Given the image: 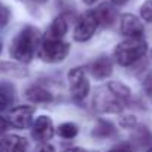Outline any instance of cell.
<instances>
[{
    "label": "cell",
    "instance_id": "6da1fadb",
    "mask_svg": "<svg viewBox=\"0 0 152 152\" xmlns=\"http://www.w3.org/2000/svg\"><path fill=\"white\" fill-rule=\"evenodd\" d=\"M130 99V88L121 82H109L100 87L94 96V107L99 112H121Z\"/></svg>",
    "mask_w": 152,
    "mask_h": 152
},
{
    "label": "cell",
    "instance_id": "7a4b0ae2",
    "mask_svg": "<svg viewBox=\"0 0 152 152\" xmlns=\"http://www.w3.org/2000/svg\"><path fill=\"white\" fill-rule=\"evenodd\" d=\"M37 43H39V31L33 27H26L14 39L11 45V55L21 63H28L34 57Z\"/></svg>",
    "mask_w": 152,
    "mask_h": 152
},
{
    "label": "cell",
    "instance_id": "3957f363",
    "mask_svg": "<svg viewBox=\"0 0 152 152\" xmlns=\"http://www.w3.org/2000/svg\"><path fill=\"white\" fill-rule=\"evenodd\" d=\"M148 51V45L142 37H128L115 48V58L121 66H130L140 60Z\"/></svg>",
    "mask_w": 152,
    "mask_h": 152
},
{
    "label": "cell",
    "instance_id": "277c9868",
    "mask_svg": "<svg viewBox=\"0 0 152 152\" xmlns=\"http://www.w3.org/2000/svg\"><path fill=\"white\" fill-rule=\"evenodd\" d=\"M67 54H69V45L63 40H52V39H45L39 51L40 58L48 63H58L64 60Z\"/></svg>",
    "mask_w": 152,
    "mask_h": 152
},
{
    "label": "cell",
    "instance_id": "5b68a950",
    "mask_svg": "<svg viewBox=\"0 0 152 152\" xmlns=\"http://www.w3.org/2000/svg\"><path fill=\"white\" fill-rule=\"evenodd\" d=\"M69 85H70V94L76 102L84 100L90 91V82L81 67L72 69L69 72Z\"/></svg>",
    "mask_w": 152,
    "mask_h": 152
},
{
    "label": "cell",
    "instance_id": "8992f818",
    "mask_svg": "<svg viewBox=\"0 0 152 152\" xmlns=\"http://www.w3.org/2000/svg\"><path fill=\"white\" fill-rule=\"evenodd\" d=\"M99 24H100V23H99V18H97L96 12H94V11L87 12V14L78 21V24H76V27H75V33H73L75 40H78V42H85V40H88V39L96 33Z\"/></svg>",
    "mask_w": 152,
    "mask_h": 152
},
{
    "label": "cell",
    "instance_id": "52a82bcc",
    "mask_svg": "<svg viewBox=\"0 0 152 152\" xmlns=\"http://www.w3.org/2000/svg\"><path fill=\"white\" fill-rule=\"evenodd\" d=\"M31 136L37 142H48L54 136V124L52 119L46 115H40L31 124Z\"/></svg>",
    "mask_w": 152,
    "mask_h": 152
},
{
    "label": "cell",
    "instance_id": "ba28073f",
    "mask_svg": "<svg viewBox=\"0 0 152 152\" xmlns=\"http://www.w3.org/2000/svg\"><path fill=\"white\" fill-rule=\"evenodd\" d=\"M33 113L34 109L30 106L15 107L9 115V122L17 128H28L33 124Z\"/></svg>",
    "mask_w": 152,
    "mask_h": 152
},
{
    "label": "cell",
    "instance_id": "9c48e42d",
    "mask_svg": "<svg viewBox=\"0 0 152 152\" xmlns=\"http://www.w3.org/2000/svg\"><path fill=\"white\" fill-rule=\"evenodd\" d=\"M143 24L140 20L131 14H125L121 18V33L127 37H142L143 36Z\"/></svg>",
    "mask_w": 152,
    "mask_h": 152
},
{
    "label": "cell",
    "instance_id": "30bf717a",
    "mask_svg": "<svg viewBox=\"0 0 152 152\" xmlns=\"http://www.w3.org/2000/svg\"><path fill=\"white\" fill-rule=\"evenodd\" d=\"M27 140L21 136L9 134L0 139V152H26Z\"/></svg>",
    "mask_w": 152,
    "mask_h": 152
},
{
    "label": "cell",
    "instance_id": "8fae6325",
    "mask_svg": "<svg viewBox=\"0 0 152 152\" xmlns=\"http://www.w3.org/2000/svg\"><path fill=\"white\" fill-rule=\"evenodd\" d=\"M66 31H67V21L64 20V17H57V18L52 21V24L49 26L45 39L61 40V39L64 37Z\"/></svg>",
    "mask_w": 152,
    "mask_h": 152
},
{
    "label": "cell",
    "instance_id": "7c38bea8",
    "mask_svg": "<svg viewBox=\"0 0 152 152\" xmlns=\"http://www.w3.org/2000/svg\"><path fill=\"white\" fill-rule=\"evenodd\" d=\"M91 72L97 79H106L112 73V61L107 57H102L93 63Z\"/></svg>",
    "mask_w": 152,
    "mask_h": 152
},
{
    "label": "cell",
    "instance_id": "4fadbf2b",
    "mask_svg": "<svg viewBox=\"0 0 152 152\" xmlns=\"http://www.w3.org/2000/svg\"><path fill=\"white\" fill-rule=\"evenodd\" d=\"M96 15L99 18V23L103 26H110L113 24V21L116 20V11L113 9V6H110L109 3H103L100 5L96 11Z\"/></svg>",
    "mask_w": 152,
    "mask_h": 152
},
{
    "label": "cell",
    "instance_id": "5bb4252c",
    "mask_svg": "<svg viewBox=\"0 0 152 152\" xmlns=\"http://www.w3.org/2000/svg\"><path fill=\"white\" fill-rule=\"evenodd\" d=\"M26 97L28 102L31 103H48L52 100V96L42 87H37V85H33L30 87L27 91H26Z\"/></svg>",
    "mask_w": 152,
    "mask_h": 152
},
{
    "label": "cell",
    "instance_id": "9a60e30c",
    "mask_svg": "<svg viewBox=\"0 0 152 152\" xmlns=\"http://www.w3.org/2000/svg\"><path fill=\"white\" fill-rule=\"evenodd\" d=\"M113 134H115V127L104 119H100L93 130V136L99 137V139H106V137H110Z\"/></svg>",
    "mask_w": 152,
    "mask_h": 152
},
{
    "label": "cell",
    "instance_id": "2e32d148",
    "mask_svg": "<svg viewBox=\"0 0 152 152\" xmlns=\"http://www.w3.org/2000/svg\"><path fill=\"white\" fill-rule=\"evenodd\" d=\"M58 136H61L63 139H73L76 134H78V127L72 122H64L57 128Z\"/></svg>",
    "mask_w": 152,
    "mask_h": 152
},
{
    "label": "cell",
    "instance_id": "e0dca14e",
    "mask_svg": "<svg viewBox=\"0 0 152 152\" xmlns=\"http://www.w3.org/2000/svg\"><path fill=\"white\" fill-rule=\"evenodd\" d=\"M136 139H137L136 142H139V145H142V146H149V145H152V134H151L145 127L137 131Z\"/></svg>",
    "mask_w": 152,
    "mask_h": 152
},
{
    "label": "cell",
    "instance_id": "ac0fdd59",
    "mask_svg": "<svg viewBox=\"0 0 152 152\" xmlns=\"http://www.w3.org/2000/svg\"><path fill=\"white\" fill-rule=\"evenodd\" d=\"M140 15L145 21L152 23V0H146L140 6Z\"/></svg>",
    "mask_w": 152,
    "mask_h": 152
},
{
    "label": "cell",
    "instance_id": "d6986e66",
    "mask_svg": "<svg viewBox=\"0 0 152 152\" xmlns=\"http://www.w3.org/2000/svg\"><path fill=\"white\" fill-rule=\"evenodd\" d=\"M9 21V11L3 5H0V26H5Z\"/></svg>",
    "mask_w": 152,
    "mask_h": 152
},
{
    "label": "cell",
    "instance_id": "ffe728a7",
    "mask_svg": "<svg viewBox=\"0 0 152 152\" xmlns=\"http://www.w3.org/2000/svg\"><path fill=\"white\" fill-rule=\"evenodd\" d=\"M8 127H9V122H8L3 116H0V133L6 131V130H8Z\"/></svg>",
    "mask_w": 152,
    "mask_h": 152
},
{
    "label": "cell",
    "instance_id": "44dd1931",
    "mask_svg": "<svg viewBox=\"0 0 152 152\" xmlns=\"http://www.w3.org/2000/svg\"><path fill=\"white\" fill-rule=\"evenodd\" d=\"M36 152H54V148L51 145H48V143H43Z\"/></svg>",
    "mask_w": 152,
    "mask_h": 152
},
{
    "label": "cell",
    "instance_id": "7402d4cb",
    "mask_svg": "<svg viewBox=\"0 0 152 152\" xmlns=\"http://www.w3.org/2000/svg\"><path fill=\"white\" fill-rule=\"evenodd\" d=\"M145 88H146V91H148V94H151L152 96V75L149 76V78L146 79V84H145Z\"/></svg>",
    "mask_w": 152,
    "mask_h": 152
},
{
    "label": "cell",
    "instance_id": "603a6c76",
    "mask_svg": "<svg viewBox=\"0 0 152 152\" xmlns=\"http://www.w3.org/2000/svg\"><path fill=\"white\" fill-rule=\"evenodd\" d=\"M6 104H8V99H6L2 93H0V112L6 107Z\"/></svg>",
    "mask_w": 152,
    "mask_h": 152
},
{
    "label": "cell",
    "instance_id": "cb8c5ba5",
    "mask_svg": "<svg viewBox=\"0 0 152 152\" xmlns=\"http://www.w3.org/2000/svg\"><path fill=\"white\" fill-rule=\"evenodd\" d=\"M64 152H87V151H84V149H81V148H69V149H66Z\"/></svg>",
    "mask_w": 152,
    "mask_h": 152
},
{
    "label": "cell",
    "instance_id": "d4e9b609",
    "mask_svg": "<svg viewBox=\"0 0 152 152\" xmlns=\"http://www.w3.org/2000/svg\"><path fill=\"white\" fill-rule=\"evenodd\" d=\"M109 152H131V151H128V149H125V148H118V149H112V151H109Z\"/></svg>",
    "mask_w": 152,
    "mask_h": 152
},
{
    "label": "cell",
    "instance_id": "484cf974",
    "mask_svg": "<svg viewBox=\"0 0 152 152\" xmlns=\"http://www.w3.org/2000/svg\"><path fill=\"white\" fill-rule=\"evenodd\" d=\"M127 2V0H112V3H115V5H124Z\"/></svg>",
    "mask_w": 152,
    "mask_h": 152
},
{
    "label": "cell",
    "instance_id": "4316f807",
    "mask_svg": "<svg viewBox=\"0 0 152 152\" xmlns=\"http://www.w3.org/2000/svg\"><path fill=\"white\" fill-rule=\"evenodd\" d=\"M84 2L87 3V5H93V3H96L97 0H84Z\"/></svg>",
    "mask_w": 152,
    "mask_h": 152
},
{
    "label": "cell",
    "instance_id": "83f0119b",
    "mask_svg": "<svg viewBox=\"0 0 152 152\" xmlns=\"http://www.w3.org/2000/svg\"><path fill=\"white\" fill-rule=\"evenodd\" d=\"M36 2H39V3H43V2H45V0H36Z\"/></svg>",
    "mask_w": 152,
    "mask_h": 152
},
{
    "label": "cell",
    "instance_id": "f1b7e54d",
    "mask_svg": "<svg viewBox=\"0 0 152 152\" xmlns=\"http://www.w3.org/2000/svg\"><path fill=\"white\" fill-rule=\"evenodd\" d=\"M0 51H2V43H0Z\"/></svg>",
    "mask_w": 152,
    "mask_h": 152
}]
</instances>
